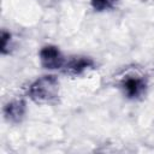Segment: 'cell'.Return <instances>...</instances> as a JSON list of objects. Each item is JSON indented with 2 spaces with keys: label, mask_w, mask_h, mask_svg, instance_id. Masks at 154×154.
Returning <instances> with one entry per match:
<instances>
[{
  "label": "cell",
  "mask_w": 154,
  "mask_h": 154,
  "mask_svg": "<svg viewBox=\"0 0 154 154\" xmlns=\"http://www.w3.org/2000/svg\"><path fill=\"white\" fill-rule=\"evenodd\" d=\"M10 38H11V35L7 34V32H5V31H2V34H1V42H2L1 48H2V53L6 52V49H7V43L10 42Z\"/></svg>",
  "instance_id": "7"
},
{
  "label": "cell",
  "mask_w": 154,
  "mask_h": 154,
  "mask_svg": "<svg viewBox=\"0 0 154 154\" xmlns=\"http://www.w3.org/2000/svg\"><path fill=\"white\" fill-rule=\"evenodd\" d=\"M91 65H93V61L89 58H76V59H72L65 67H66V72L72 75H78L85 69L90 67Z\"/></svg>",
  "instance_id": "5"
},
{
  "label": "cell",
  "mask_w": 154,
  "mask_h": 154,
  "mask_svg": "<svg viewBox=\"0 0 154 154\" xmlns=\"http://www.w3.org/2000/svg\"><path fill=\"white\" fill-rule=\"evenodd\" d=\"M40 61L42 66L48 70L60 69L64 65V58L54 46H46L40 51Z\"/></svg>",
  "instance_id": "2"
},
{
  "label": "cell",
  "mask_w": 154,
  "mask_h": 154,
  "mask_svg": "<svg viewBox=\"0 0 154 154\" xmlns=\"http://www.w3.org/2000/svg\"><path fill=\"white\" fill-rule=\"evenodd\" d=\"M24 112H25V103L20 100L10 102L8 105L5 106V109H4L5 117L12 122L20 120L22 117L24 116Z\"/></svg>",
  "instance_id": "4"
},
{
  "label": "cell",
  "mask_w": 154,
  "mask_h": 154,
  "mask_svg": "<svg viewBox=\"0 0 154 154\" xmlns=\"http://www.w3.org/2000/svg\"><path fill=\"white\" fill-rule=\"evenodd\" d=\"M59 91V81L55 76L48 75L40 77L29 87V96L40 103L49 102L57 97Z\"/></svg>",
  "instance_id": "1"
},
{
  "label": "cell",
  "mask_w": 154,
  "mask_h": 154,
  "mask_svg": "<svg viewBox=\"0 0 154 154\" xmlns=\"http://www.w3.org/2000/svg\"><path fill=\"white\" fill-rule=\"evenodd\" d=\"M123 89L129 97H137L144 91L146 82L140 77H129L123 82Z\"/></svg>",
  "instance_id": "3"
},
{
  "label": "cell",
  "mask_w": 154,
  "mask_h": 154,
  "mask_svg": "<svg viewBox=\"0 0 154 154\" xmlns=\"http://www.w3.org/2000/svg\"><path fill=\"white\" fill-rule=\"evenodd\" d=\"M116 0H91V5L96 11H103L113 6Z\"/></svg>",
  "instance_id": "6"
}]
</instances>
